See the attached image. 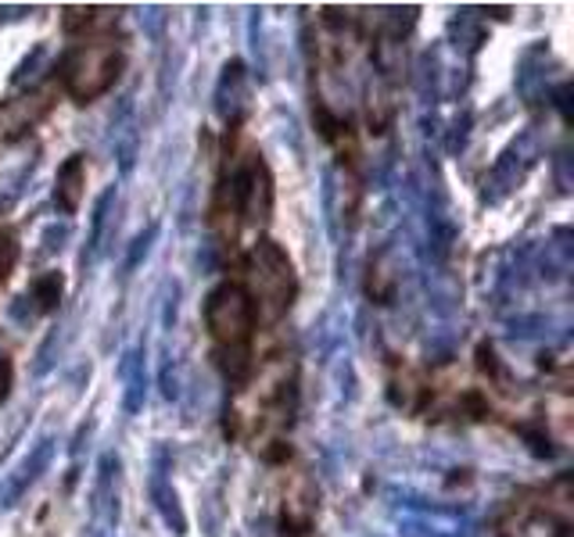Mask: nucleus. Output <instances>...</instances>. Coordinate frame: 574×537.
<instances>
[{
  "label": "nucleus",
  "instance_id": "1",
  "mask_svg": "<svg viewBox=\"0 0 574 537\" xmlns=\"http://www.w3.org/2000/svg\"><path fill=\"white\" fill-rule=\"evenodd\" d=\"M205 319H208V330L219 344L227 348H241L251 333V322H256V313H251V302L248 294L237 287V284H223L208 294V305H205Z\"/></svg>",
  "mask_w": 574,
  "mask_h": 537
},
{
  "label": "nucleus",
  "instance_id": "2",
  "mask_svg": "<svg viewBox=\"0 0 574 537\" xmlns=\"http://www.w3.org/2000/svg\"><path fill=\"white\" fill-rule=\"evenodd\" d=\"M251 265H256L251 280H256L259 298L266 302V316L277 319L291 305V298H295L291 262L284 259V251H280L273 240H262V244L256 248V254H251Z\"/></svg>",
  "mask_w": 574,
  "mask_h": 537
},
{
  "label": "nucleus",
  "instance_id": "3",
  "mask_svg": "<svg viewBox=\"0 0 574 537\" xmlns=\"http://www.w3.org/2000/svg\"><path fill=\"white\" fill-rule=\"evenodd\" d=\"M122 58L111 47H87L76 51L73 58L65 62V87L73 90L79 101H90L101 90L111 87V79L119 76Z\"/></svg>",
  "mask_w": 574,
  "mask_h": 537
},
{
  "label": "nucleus",
  "instance_id": "4",
  "mask_svg": "<svg viewBox=\"0 0 574 537\" xmlns=\"http://www.w3.org/2000/svg\"><path fill=\"white\" fill-rule=\"evenodd\" d=\"M51 456H54V441L51 437H40V441L25 451V456L11 465L8 473H0V513L22 502V494L30 491L40 480V473L51 465Z\"/></svg>",
  "mask_w": 574,
  "mask_h": 537
},
{
  "label": "nucleus",
  "instance_id": "5",
  "mask_svg": "<svg viewBox=\"0 0 574 537\" xmlns=\"http://www.w3.org/2000/svg\"><path fill=\"white\" fill-rule=\"evenodd\" d=\"M148 491H151V502H155V508H159V516L165 519V527H170L173 534H187V516H184V508H180L176 487L170 480V456H165L162 448L155 451V462H151Z\"/></svg>",
  "mask_w": 574,
  "mask_h": 537
},
{
  "label": "nucleus",
  "instance_id": "6",
  "mask_svg": "<svg viewBox=\"0 0 574 537\" xmlns=\"http://www.w3.org/2000/svg\"><path fill=\"white\" fill-rule=\"evenodd\" d=\"M116 476H119V459L105 456L101 470H97V484H94V527H97V537L108 534V527H116V519H119Z\"/></svg>",
  "mask_w": 574,
  "mask_h": 537
},
{
  "label": "nucleus",
  "instance_id": "7",
  "mask_svg": "<svg viewBox=\"0 0 574 537\" xmlns=\"http://www.w3.org/2000/svg\"><path fill=\"white\" fill-rule=\"evenodd\" d=\"M148 351L144 344H137L130 348L122 355V365H119V373H122V408L130 416H137L140 408H144V398H148Z\"/></svg>",
  "mask_w": 574,
  "mask_h": 537
},
{
  "label": "nucleus",
  "instance_id": "8",
  "mask_svg": "<svg viewBox=\"0 0 574 537\" xmlns=\"http://www.w3.org/2000/svg\"><path fill=\"white\" fill-rule=\"evenodd\" d=\"M83 183H87V168H83V158L79 154H73L62 173H58V187H54V201L62 205L65 216H73V211L79 208V194H83Z\"/></svg>",
  "mask_w": 574,
  "mask_h": 537
},
{
  "label": "nucleus",
  "instance_id": "9",
  "mask_svg": "<svg viewBox=\"0 0 574 537\" xmlns=\"http://www.w3.org/2000/svg\"><path fill=\"white\" fill-rule=\"evenodd\" d=\"M111 201H116V187L105 190L97 197V208H94V230H90V244H87V254H83V265L97 259V251H101V237H105V222H108V211H111Z\"/></svg>",
  "mask_w": 574,
  "mask_h": 537
},
{
  "label": "nucleus",
  "instance_id": "10",
  "mask_svg": "<svg viewBox=\"0 0 574 537\" xmlns=\"http://www.w3.org/2000/svg\"><path fill=\"white\" fill-rule=\"evenodd\" d=\"M58 298H62V276L58 273L40 276L36 284L30 287V302H36L40 313H51V308L58 305Z\"/></svg>",
  "mask_w": 574,
  "mask_h": 537
},
{
  "label": "nucleus",
  "instance_id": "11",
  "mask_svg": "<svg viewBox=\"0 0 574 537\" xmlns=\"http://www.w3.org/2000/svg\"><path fill=\"white\" fill-rule=\"evenodd\" d=\"M19 259V244H15V233L0 230V287H4V280L11 273V265Z\"/></svg>",
  "mask_w": 574,
  "mask_h": 537
}]
</instances>
